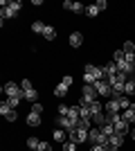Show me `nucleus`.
I'll list each match as a JSON object with an SVG mask.
<instances>
[{"mask_svg": "<svg viewBox=\"0 0 135 151\" xmlns=\"http://www.w3.org/2000/svg\"><path fill=\"white\" fill-rule=\"evenodd\" d=\"M88 108H90V115H99V113H104V106L99 104V101H92Z\"/></svg>", "mask_w": 135, "mask_h": 151, "instance_id": "20", "label": "nucleus"}, {"mask_svg": "<svg viewBox=\"0 0 135 151\" xmlns=\"http://www.w3.org/2000/svg\"><path fill=\"white\" fill-rule=\"evenodd\" d=\"M18 101H20V99H16V97H9V99H7V104H9L11 108H16V106H18Z\"/></svg>", "mask_w": 135, "mask_h": 151, "instance_id": "37", "label": "nucleus"}, {"mask_svg": "<svg viewBox=\"0 0 135 151\" xmlns=\"http://www.w3.org/2000/svg\"><path fill=\"white\" fill-rule=\"evenodd\" d=\"M113 59H115V63H119V61H124L126 59V54H124V50H117L115 54H113Z\"/></svg>", "mask_w": 135, "mask_h": 151, "instance_id": "30", "label": "nucleus"}, {"mask_svg": "<svg viewBox=\"0 0 135 151\" xmlns=\"http://www.w3.org/2000/svg\"><path fill=\"white\" fill-rule=\"evenodd\" d=\"M117 99H119V106H122V111H126V108L131 106V101L126 99V97H124V95H122V97H117Z\"/></svg>", "mask_w": 135, "mask_h": 151, "instance_id": "31", "label": "nucleus"}, {"mask_svg": "<svg viewBox=\"0 0 135 151\" xmlns=\"http://www.w3.org/2000/svg\"><path fill=\"white\" fill-rule=\"evenodd\" d=\"M131 138L135 140V126H133V129H131Z\"/></svg>", "mask_w": 135, "mask_h": 151, "instance_id": "42", "label": "nucleus"}, {"mask_svg": "<svg viewBox=\"0 0 135 151\" xmlns=\"http://www.w3.org/2000/svg\"><path fill=\"white\" fill-rule=\"evenodd\" d=\"M133 77H135V70H133Z\"/></svg>", "mask_w": 135, "mask_h": 151, "instance_id": "43", "label": "nucleus"}, {"mask_svg": "<svg viewBox=\"0 0 135 151\" xmlns=\"http://www.w3.org/2000/svg\"><path fill=\"white\" fill-rule=\"evenodd\" d=\"M0 115H5V120H7V122H16V117H18L16 108H11L7 101H2V104H0Z\"/></svg>", "mask_w": 135, "mask_h": 151, "instance_id": "7", "label": "nucleus"}, {"mask_svg": "<svg viewBox=\"0 0 135 151\" xmlns=\"http://www.w3.org/2000/svg\"><path fill=\"white\" fill-rule=\"evenodd\" d=\"M101 131L106 133V135H108V140H110V135L115 133V126H113V124H104V126H101Z\"/></svg>", "mask_w": 135, "mask_h": 151, "instance_id": "29", "label": "nucleus"}, {"mask_svg": "<svg viewBox=\"0 0 135 151\" xmlns=\"http://www.w3.org/2000/svg\"><path fill=\"white\" fill-rule=\"evenodd\" d=\"M104 77H106V79H113V77H117L119 75V68H117V63L115 61H110V63H106V65H104Z\"/></svg>", "mask_w": 135, "mask_h": 151, "instance_id": "8", "label": "nucleus"}, {"mask_svg": "<svg viewBox=\"0 0 135 151\" xmlns=\"http://www.w3.org/2000/svg\"><path fill=\"white\" fill-rule=\"evenodd\" d=\"M117 122H122V113H108V115H106V124L115 126Z\"/></svg>", "mask_w": 135, "mask_h": 151, "instance_id": "17", "label": "nucleus"}, {"mask_svg": "<svg viewBox=\"0 0 135 151\" xmlns=\"http://www.w3.org/2000/svg\"><path fill=\"white\" fill-rule=\"evenodd\" d=\"M95 81H97V79L92 75H86V72H84V83H95Z\"/></svg>", "mask_w": 135, "mask_h": 151, "instance_id": "36", "label": "nucleus"}, {"mask_svg": "<svg viewBox=\"0 0 135 151\" xmlns=\"http://www.w3.org/2000/svg\"><path fill=\"white\" fill-rule=\"evenodd\" d=\"M27 124H29V126H39L41 124V115L39 113H29V115H27Z\"/></svg>", "mask_w": 135, "mask_h": 151, "instance_id": "18", "label": "nucleus"}, {"mask_svg": "<svg viewBox=\"0 0 135 151\" xmlns=\"http://www.w3.org/2000/svg\"><path fill=\"white\" fill-rule=\"evenodd\" d=\"M52 138L56 140V142H65V131L63 129H56V131L52 133Z\"/></svg>", "mask_w": 135, "mask_h": 151, "instance_id": "25", "label": "nucleus"}, {"mask_svg": "<svg viewBox=\"0 0 135 151\" xmlns=\"http://www.w3.org/2000/svg\"><path fill=\"white\" fill-rule=\"evenodd\" d=\"M129 129H131V124H126L124 120L115 124V133H119V135H126V133H129Z\"/></svg>", "mask_w": 135, "mask_h": 151, "instance_id": "15", "label": "nucleus"}, {"mask_svg": "<svg viewBox=\"0 0 135 151\" xmlns=\"http://www.w3.org/2000/svg\"><path fill=\"white\" fill-rule=\"evenodd\" d=\"M0 7H2V20L5 18H16L18 12L23 9V5H20L18 0H2Z\"/></svg>", "mask_w": 135, "mask_h": 151, "instance_id": "1", "label": "nucleus"}, {"mask_svg": "<svg viewBox=\"0 0 135 151\" xmlns=\"http://www.w3.org/2000/svg\"><path fill=\"white\" fill-rule=\"evenodd\" d=\"M84 72H86V75H92L97 81H99V79H106V77H104V70H101V68H97V65H92V63H88V65H86Z\"/></svg>", "mask_w": 135, "mask_h": 151, "instance_id": "9", "label": "nucleus"}, {"mask_svg": "<svg viewBox=\"0 0 135 151\" xmlns=\"http://www.w3.org/2000/svg\"><path fill=\"white\" fill-rule=\"evenodd\" d=\"M68 138H70V142L79 145V142H86V140L90 138V131H88V129H84V126H77L74 131L68 133Z\"/></svg>", "mask_w": 135, "mask_h": 151, "instance_id": "4", "label": "nucleus"}, {"mask_svg": "<svg viewBox=\"0 0 135 151\" xmlns=\"http://www.w3.org/2000/svg\"><path fill=\"white\" fill-rule=\"evenodd\" d=\"M36 151H52V145L50 142H43V140H41V145H39V149Z\"/></svg>", "mask_w": 135, "mask_h": 151, "instance_id": "34", "label": "nucleus"}, {"mask_svg": "<svg viewBox=\"0 0 135 151\" xmlns=\"http://www.w3.org/2000/svg\"><path fill=\"white\" fill-rule=\"evenodd\" d=\"M39 145H41V140H39V138H34V135H32V138H27V149L36 151V149H39Z\"/></svg>", "mask_w": 135, "mask_h": 151, "instance_id": "23", "label": "nucleus"}, {"mask_svg": "<svg viewBox=\"0 0 135 151\" xmlns=\"http://www.w3.org/2000/svg\"><path fill=\"white\" fill-rule=\"evenodd\" d=\"M90 151H106V147H104V145H92Z\"/></svg>", "mask_w": 135, "mask_h": 151, "instance_id": "40", "label": "nucleus"}, {"mask_svg": "<svg viewBox=\"0 0 135 151\" xmlns=\"http://www.w3.org/2000/svg\"><path fill=\"white\" fill-rule=\"evenodd\" d=\"M32 32H36V34H43L45 32V23H41V20H36L32 25Z\"/></svg>", "mask_w": 135, "mask_h": 151, "instance_id": "28", "label": "nucleus"}, {"mask_svg": "<svg viewBox=\"0 0 135 151\" xmlns=\"http://www.w3.org/2000/svg\"><path fill=\"white\" fill-rule=\"evenodd\" d=\"M43 36L47 38V41H54V38H56V29H54V27H50V25H45Z\"/></svg>", "mask_w": 135, "mask_h": 151, "instance_id": "19", "label": "nucleus"}, {"mask_svg": "<svg viewBox=\"0 0 135 151\" xmlns=\"http://www.w3.org/2000/svg\"><path fill=\"white\" fill-rule=\"evenodd\" d=\"M2 93L7 95V99H9V97H16V99H25V93H23V88H20L18 83H14V81H7L5 86H2Z\"/></svg>", "mask_w": 135, "mask_h": 151, "instance_id": "2", "label": "nucleus"}, {"mask_svg": "<svg viewBox=\"0 0 135 151\" xmlns=\"http://www.w3.org/2000/svg\"><path fill=\"white\" fill-rule=\"evenodd\" d=\"M81 43H84V34H81V32H72L70 34V45L72 47H79Z\"/></svg>", "mask_w": 135, "mask_h": 151, "instance_id": "11", "label": "nucleus"}, {"mask_svg": "<svg viewBox=\"0 0 135 151\" xmlns=\"http://www.w3.org/2000/svg\"><path fill=\"white\" fill-rule=\"evenodd\" d=\"M95 5L99 7V12H104V9H106V7H108V5H106V0H99V2H95Z\"/></svg>", "mask_w": 135, "mask_h": 151, "instance_id": "41", "label": "nucleus"}, {"mask_svg": "<svg viewBox=\"0 0 135 151\" xmlns=\"http://www.w3.org/2000/svg\"><path fill=\"white\" fill-rule=\"evenodd\" d=\"M32 113H43V106H41V104H39V101H36V104H34V106H32Z\"/></svg>", "mask_w": 135, "mask_h": 151, "instance_id": "38", "label": "nucleus"}, {"mask_svg": "<svg viewBox=\"0 0 135 151\" xmlns=\"http://www.w3.org/2000/svg\"><path fill=\"white\" fill-rule=\"evenodd\" d=\"M63 151H77V145L68 140V142H63Z\"/></svg>", "mask_w": 135, "mask_h": 151, "instance_id": "32", "label": "nucleus"}, {"mask_svg": "<svg viewBox=\"0 0 135 151\" xmlns=\"http://www.w3.org/2000/svg\"><path fill=\"white\" fill-rule=\"evenodd\" d=\"M72 81H74V77H70V75H65L63 79H61V83H65L68 88H70V86H72Z\"/></svg>", "mask_w": 135, "mask_h": 151, "instance_id": "35", "label": "nucleus"}, {"mask_svg": "<svg viewBox=\"0 0 135 151\" xmlns=\"http://www.w3.org/2000/svg\"><path fill=\"white\" fill-rule=\"evenodd\" d=\"M25 99H27V101H32V104H36V99H39V90H36V88L25 90Z\"/></svg>", "mask_w": 135, "mask_h": 151, "instance_id": "16", "label": "nucleus"}, {"mask_svg": "<svg viewBox=\"0 0 135 151\" xmlns=\"http://www.w3.org/2000/svg\"><path fill=\"white\" fill-rule=\"evenodd\" d=\"M106 111H108V113H119V111H122L119 99H108L106 101Z\"/></svg>", "mask_w": 135, "mask_h": 151, "instance_id": "12", "label": "nucleus"}, {"mask_svg": "<svg viewBox=\"0 0 135 151\" xmlns=\"http://www.w3.org/2000/svg\"><path fill=\"white\" fill-rule=\"evenodd\" d=\"M124 95H135V79H129L124 86Z\"/></svg>", "mask_w": 135, "mask_h": 151, "instance_id": "22", "label": "nucleus"}, {"mask_svg": "<svg viewBox=\"0 0 135 151\" xmlns=\"http://www.w3.org/2000/svg\"><path fill=\"white\" fill-rule=\"evenodd\" d=\"M56 124H59V129H63L65 133H70V131H74L77 129V122L74 120H70V117H65V115H56Z\"/></svg>", "mask_w": 135, "mask_h": 151, "instance_id": "5", "label": "nucleus"}, {"mask_svg": "<svg viewBox=\"0 0 135 151\" xmlns=\"http://www.w3.org/2000/svg\"><path fill=\"white\" fill-rule=\"evenodd\" d=\"M70 12H74V14H86V5H81V2H72Z\"/></svg>", "mask_w": 135, "mask_h": 151, "instance_id": "26", "label": "nucleus"}, {"mask_svg": "<svg viewBox=\"0 0 135 151\" xmlns=\"http://www.w3.org/2000/svg\"><path fill=\"white\" fill-rule=\"evenodd\" d=\"M122 120L126 122V124H135V104H131V106L122 113Z\"/></svg>", "mask_w": 135, "mask_h": 151, "instance_id": "10", "label": "nucleus"}, {"mask_svg": "<svg viewBox=\"0 0 135 151\" xmlns=\"http://www.w3.org/2000/svg\"><path fill=\"white\" fill-rule=\"evenodd\" d=\"M54 95H56V97H65V95H68V86H65V83H59L56 88H54Z\"/></svg>", "mask_w": 135, "mask_h": 151, "instance_id": "24", "label": "nucleus"}, {"mask_svg": "<svg viewBox=\"0 0 135 151\" xmlns=\"http://www.w3.org/2000/svg\"><path fill=\"white\" fill-rule=\"evenodd\" d=\"M122 50H124V54H135V43L133 41H126Z\"/></svg>", "mask_w": 135, "mask_h": 151, "instance_id": "27", "label": "nucleus"}, {"mask_svg": "<svg viewBox=\"0 0 135 151\" xmlns=\"http://www.w3.org/2000/svg\"><path fill=\"white\" fill-rule=\"evenodd\" d=\"M20 88H23V93H25V90L34 88V86H32V81H29V79H23V81H20Z\"/></svg>", "mask_w": 135, "mask_h": 151, "instance_id": "33", "label": "nucleus"}, {"mask_svg": "<svg viewBox=\"0 0 135 151\" xmlns=\"http://www.w3.org/2000/svg\"><path fill=\"white\" fill-rule=\"evenodd\" d=\"M117 68H119V72H124V75H126V77H129V75H133V65H131V63L126 61V59L117 63Z\"/></svg>", "mask_w": 135, "mask_h": 151, "instance_id": "13", "label": "nucleus"}, {"mask_svg": "<svg viewBox=\"0 0 135 151\" xmlns=\"http://www.w3.org/2000/svg\"><path fill=\"white\" fill-rule=\"evenodd\" d=\"M95 90H97V95H101V97H110V95H113V88H110L108 79H99V81H95Z\"/></svg>", "mask_w": 135, "mask_h": 151, "instance_id": "6", "label": "nucleus"}, {"mask_svg": "<svg viewBox=\"0 0 135 151\" xmlns=\"http://www.w3.org/2000/svg\"><path fill=\"white\" fill-rule=\"evenodd\" d=\"M88 142H92V145H108L110 140H108V135L101 131V126H95V129H90V138H88Z\"/></svg>", "mask_w": 135, "mask_h": 151, "instance_id": "3", "label": "nucleus"}, {"mask_svg": "<svg viewBox=\"0 0 135 151\" xmlns=\"http://www.w3.org/2000/svg\"><path fill=\"white\" fill-rule=\"evenodd\" d=\"M99 7L97 5H90V7H86V16H90V18H95V16H99Z\"/></svg>", "mask_w": 135, "mask_h": 151, "instance_id": "21", "label": "nucleus"}, {"mask_svg": "<svg viewBox=\"0 0 135 151\" xmlns=\"http://www.w3.org/2000/svg\"><path fill=\"white\" fill-rule=\"evenodd\" d=\"M68 111H70V106H65V104L59 106V115H68Z\"/></svg>", "mask_w": 135, "mask_h": 151, "instance_id": "39", "label": "nucleus"}, {"mask_svg": "<svg viewBox=\"0 0 135 151\" xmlns=\"http://www.w3.org/2000/svg\"><path fill=\"white\" fill-rule=\"evenodd\" d=\"M122 145H124V135H119V133H113V135H110V147H113V149H119Z\"/></svg>", "mask_w": 135, "mask_h": 151, "instance_id": "14", "label": "nucleus"}]
</instances>
